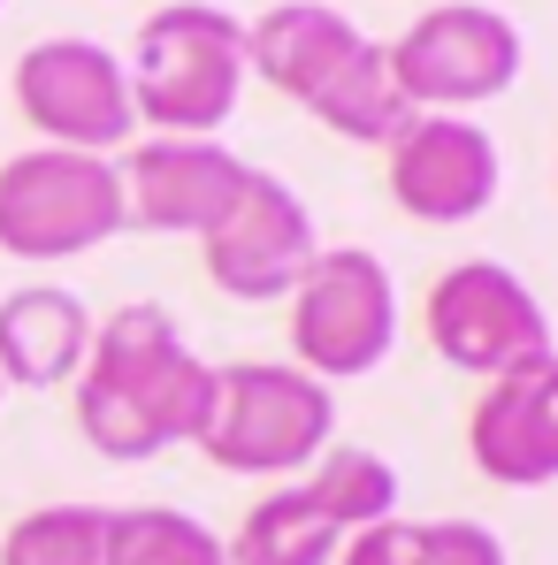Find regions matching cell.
Instances as JSON below:
<instances>
[{"instance_id":"2e32d148","label":"cell","mask_w":558,"mask_h":565,"mask_svg":"<svg viewBox=\"0 0 558 565\" xmlns=\"http://www.w3.org/2000/svg\"><path fill=\"white\" fill-rule=\"evenodd\" d=\"M337 565H513L505 535L489 520H375L360 535H345Z\"/></svg>"},{"instance_id":"4fadbf2b","label":"cell","mask_w":558,"mask_h":565,"mask_svg":"<svg viewBox=\"0 0 558 565\" xmlns=\"http://www.w3.org/2000/svg\"><path fill=\"white\" fill-rule=\"evenodd\" d=\"M93 352V313L62 282H31L0 298V382L8 390H62Z\"/></svg>"},{"instance_id":"9a60e30c","label":"cell","mask_w":558,"mask_h":565,"mask_svg":"<svg viewBox=\"0 0 558 565\" xmlns=\"http://www.w3.org/2000/svg\"><path fill=\"white\" fill-rule=\"evenodd\" d=\"M306 115H314L322 130L352 138V146H390V138L413 122V99L398 93V77H390V46H382V39H360V46L306 93Z\"/></svg>"},{"instance_id":"8fae6325","label":"cell","mask_w":558,"mask_h":565,"mask_svg":"<svg viewBox=\"0 0 558 565\" xmlns=\"http://www.w3.org/2000/svg\"><path fill=\"white\" fill-rule=\"evenodd\" d=\"M123 230L146 237H207L245 184V161L222 138H138L123 161Z\"/></svg>"},{"instance_id":"ba28073f","label":"cell","mask_w":558,"mask_h":565,"mask_svg":"<svg viewBox=\"0 0 558 565\" xmlns=\"http://www.w3.org/2000/svg\"><path fill=\"white\" fill-rule=\"evenodd\" d=\"M15 107L39 130V146H70V153H107L115 161L138 138L130 70L99 39H39V46H23Z\"/></svg>"},{"instance_id":"9c48e42d","label":"cell","mask_w":558,"mask_h":565,"mask_svg":"<svg viewBox=\"0 0 558 565\" xmlns=\"http://www.w3.org/2000/svg\"><path fill=\"white\" fill-rule=\"evenodd\" d=\"M199 253H207V276H214L222 298L261 306V298H291V282L306 276V260L322 253V237H314L306 199L283 184V177L245 169L230 214L199 237Z\"/></svg>"},{"instance_id":"7402d4cb","label":"cell","mask_w":558,"mask_h":565,"mask_svg":"<svg viewBox=\"0 0 558 565\" xmlns=\"http://www.w3.org/2000/svg\"><path fill=\"white\" fill-rule=\"evenodd\" d=\"M0 8H8V0H0Z\"/></svg>"},{"instance_id":"ac0fdd59","label":"cell","mask_w":558,"mask_h":565,"mask_svg":"<svg viewBox=\"0 0 558 565\" xmlns=\"http://www.w3.org/2000/svg\"><path fill=\"white\" fill-rule=\"evenodd\" d=\"M314 504H322V520L337 527V535H360L375 520H390L398 512V467L382 459V451H360V444H329L306 481H298Z\"/></svg>"},{"instance_id":"5b68a950","label":"cell","mask_w":558,"mask_h":565,"mask_svg":"<svg viewBox=\"0 0 558 565\" xmlns=\"http://www.w3.org/2000/svg\"><path fill=\"white\" fill-rule=\"evenodd\" d=\"M398 352V282L368 245H329L291 282V367L360 382Z\"/></svg>"},{"instance_id":"7a4b0ae2","label":"cell","mask_w":558,"mask_h":565,"mask_svg":"<svg viewBox=\"0 0 558 565\" xmlns=\"http://www.w3.org/2000/svg\"><path fill=\"white\" fill-rule=\"evenodd\" d=\"M130 70V107L146 130L161 138H214L238 93H245V23L230 8H207V0H169L138 23V54L123 62Z\"/></svg>"},{"instance_id":"277c9868","label":"cell","mask_w":558,"mask_h":565,"mask_svg":"<svg viewBox=\"0 0 558 565\" xmlns=\"http://www.w3.org/2000/svg\"><path fill=\"white\" fill-rule=\"evenodd\" d=\"M123 237V177L107 153L31 146L0 161V253L31 268H62Z\"/></svg>"},{"instance_id":"8992f818","label":"cell","mask_w":558,"mask_h":565,"mask_svg":"<svg viewBox=\"0 0 558 565\" xmlns=\"http://www.w3.org/2000/svg\"><path fill=\"white\" fill-rule=\"evenodd\" d=\"M520 62H528L520 23L505 8H482V0L421 8L390 39V77H398V93L413 99V115H460V107L513 93Z\"/></svg>"},{"instance_id":"ffe728a7","label":"cell","mask_w":558,"mask_h":565,"mask_svg":"<svg viewBox=\"0 0 558 565\" xmlns=\"http://www.w3.org/2000/svg\"><path fill=\"white\" fill-rule=\"evenodd\" d=\"M0 565H107V504H39L0 535Z\"/></svg>"},{"instance_id":"d6986e66","label":"cell","mask_w":558,"mask_h":565,"mask_svg":"<svg viewBox=\"0 0 558 565\" xmlns=\"http://www.w3.org/2000/svg\"><path fill=\"white\" fill-rule=\"evenodd\" d=\"M107 565H230V558L199 512L123 504V512H107Z\"/></svg>"},{"instance_id":"6da1fadb","label":"cell","mask_w":558,"mask_h":565,"mask_svg":"<svg viewBox=\"0 0 558 565\" xmlns=\"http://www.w3.org/2000/svg\"><path fill=\"white\" fill-rule=\"evenodd\" d=\"M214 360H199L169 306H115L77 367V428L99 459H161L207 436Z\"/></svg>"},{"instance_id":"52a82bcc","label":"cell","mask_w":558,"mask_h":565,"mask_svg":"<svg viewBox=\"0 0 558 565\" xmlns=\"http://www.w3.org/2000/svg\"><path fill=\"white\" fill-rule=\"evenodd\" d=\"M421 329H429V344H436L444 367L482 375V382H497V375H513V367H528V360H544V352H558L544 298L513 276L505 260H460V268H444V276L429 282Z\"/></svg>"},{"instance_id":"e0dca14e","label":"cell","mask_w":558,"mask_h":565,"mask_svg":"<svg viewBox=\"0 0 558 565\" xmlns=\"http://www.w3.org/2000/svg\"><path fill=\"white\" fill-rule=\"evenodd\" d=\"M345 551V535L322 520V504L291 481L276 497H261L245 520H238V535H222V558L230 565H337Z\"/></svg>"},{"instance_id":"44dd1931","label":"cell","mask_w":558,"mask_h":565,"mask_svg":"<svg viewBox=\"0 0 558 565\" xmlns=\"http://www.w3.org/2000/svg\"><path fill=\"white\" fill-rule=\"evenodd\" d=\"M0 397H8V382H0Z\"/></svg>"},{"instance_id":"3957f363","label":"cell","mask_w":558,"mask_h":565,"mask_svg":"<svg viewBox=\"0 0 558 565\" xmlns=\"http://www.w3.org/2000/svg\"><path fill=\"white\" fill-rule=\"evenodd\" d=\"M337 444V397L291 360L214 367V413L199 451L222 473H306Z\"/></svg>"},{"instance_id":"7c38bea8","label":"cell","mask_w":558,"mask_h":565,"mask_svg":"<svg viewBox=\"0 0 558 565\" xmlns=\"http://www.w3.org/2000/svg\"><path fill=\"white\" fill-rule=\"evenodd\" d=\"M466 451H474V473H489L497 489H551L558 481V352L482 382V397L466 413Z\"/></svg>"},{"instance_id":"5bb4252c","label":"cell","mask_w":558,"mask_h":565,"mask_svg":"<svg viewBox=\"0 0 558 565\" xmlns=\"http://www.w3.org/2000/svg\"><path fill=\"white\" fill-rule=\"evenodd\" d=\"M368 31L345 15V8H322V0H283L261 23H245V70H261V85H276L283 99H298L360 46Z\"/></svg>"},{"instance_id":"30bf717a","label":"cell","mask_w":558,"mask_h":565,"mask_svg":"<svg viewBox=\"0 0 558 565\" xmlns=\"http://www.w3.org/2000/svg\"><path fill=\"white\" fill-rule=\"evenodd\" d=\"M382 177H390V199L429 222V230H452V222H474L497 206L505 191V153L497 138L474 122V115H413L390 146H382Z\"/></svg>"}]
</instances>
